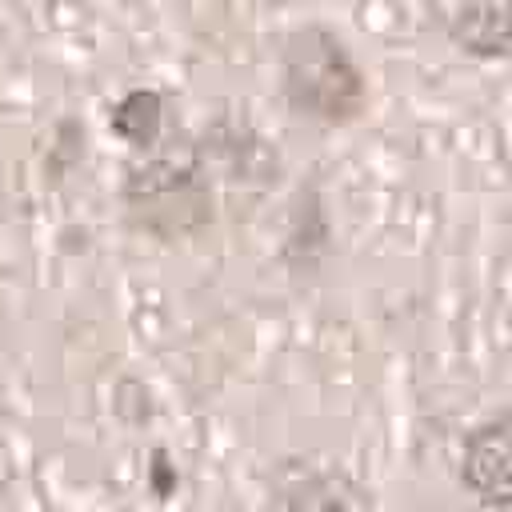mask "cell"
<instances>
[{
	"mask_svg": "<svg viewBox=\"0 0 512 512\" xmlns=\"http://www.w3.org/2000/svg\"><path fill=\"white\" fill-rule=\"evenodd\" d=\"M460 476L480 500L500 508L512 504V412H496L468 432Z\"/></svg>",
	"mask_w": 512,
	"mask_h": 512,
	"instance_id": "3957f363",
	"label": "cell"
},
{
	"mask_svg": "<svg viewBox=\"0 0 512 512\" xmlns=\"http://www.w3.org/2000/svg\"><path fill=\"white\" fill-rule=\"evenodd\" d=\"M432 16L444 24V32H448L460 48H468V52H476V56H500V52L512 48V8H508V4L436 8Z\"/></svg>",
	"mask_w": 512,
	"mask_h": 512,
	"instance_id": "277c9868",
	"label": "cell"
},
{
	"mask_svg": "<svg viewBox=\"0 0 512 512\" xmlns=\"http://www.w3.org/2000/svg\"><path fill=\"white\" fill-rule=\"evenodd\" d=\"M284 96L320 120H344L360 108V72L328 28H300L280 56Z\"/></svg>",
	"mask_w": 512,
	"mask_h": 512,
	"instance_id": "6da1fadb",
	"label": "cell"
},
{
	"mask_svg": "<svg viewBox=\"0 0 512 512\" xmlns=\"http://www.w3.org/2000/svg\"><path fill=\"white\" fill-rule=\"evenodd\" d=\"M268 512H372V496L340 464L292 456L272 468Z\"/></svg>",
	"mask_w": 512,
	"mask_h": 512,
	"instance_id": "7a4b0ae2",
	"label": "cell"
}]
</instances>
